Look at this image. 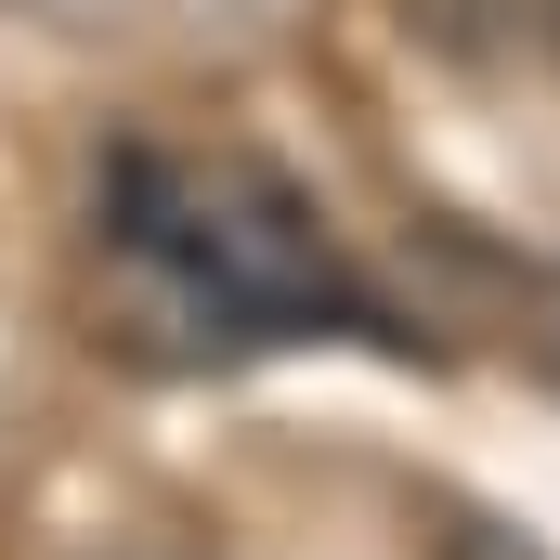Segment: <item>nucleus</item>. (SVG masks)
Masks as SVG:
<instances>
[{
  "mask_svg": "<svg viewBox=\"0 0 560 560\" xmlns=\"http://www.w3.org/2000/svg\"><path fill=\"white\" fill-rule=\"evenodd\" d=\"M105 248L118 275L183 326V339H326V326H365V287L339 261L326 209L261 170V156H222V143H143L105 183Z\"/></svg>",
  "mask_w": 560,
  "mask_h": 560,
  "instance_id": "obj_1",
  "label": "nucleus"
},
{
  "mask_svg": "<svg viewBox=\"0 0 560 560\" xmlns=\"http://www.w3.org/2000/svg\"><path fill=\"white\" fill-rule=\"evenodd\" d=\"M430 560H535V548H522V535H495V522H443Z\"/></svg>",
  "mask_w": 560,
  "mask_h": 560,
  "instance_id": "obj_2",
  "label": "nucleus"
}]
</instances>
